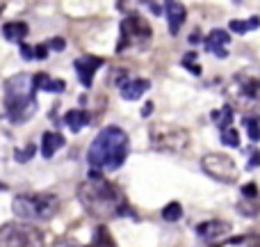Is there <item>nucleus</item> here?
I'll return each instance as SVG.
<instances>
[{"label":"nucleus","mask_w":260,"mask_h":247,"mask_svg":"<svg viewBox=\"0 0 260 247\" xmlns=\"http://www.w3.org/2000/svg\"><path fill=\"white\" fill-rule=\"evenodd\" d=\"M78 199L85 206V211L99 220H112V217H123L133 213L121 190L114 183H110L101 174V170H94V167L89 172V179L78 190Z\"/></svg>","instance_id":"obj_1"},{"label":"nucleus","mask_w":260,"mask_h":247,"mask_svg":"<svg viewBox=\"0 0 260 247\" xmlns=\"http://www.w3.org/2000/svg\"><path fill=\"white\" fill-rule=\"evenodd\" d=\"M130 140L119 126H105L87 149V160L94 170H119L128 158Z\"/></svg>","instance_id":"obj_2"},{"label":"nucleus","mask_w":260,"mask_h":247,"mask_svg":"<svg viewBox=\"0 0 260 247\" xmlns=\"http://www.w3.org/2000/svg\"><path fill=\"white\" fill-rule=\"evenodd\" d=\"M35 76L30 73H16L5 83V115L14 124H23L37 113L35 99Z\"/></svg>","instance_id":"obj_3"},{"label":"nucleus","mask_w":260,"mask_h":247,"mask_svg":"<svg viewBox=\"0 0 260 247\" xmlns=\"http://www.w3.org/2000/svg\"><path fill=\"white\" fill-rule=\"evenodd\" d=\"M14 208V215L18 220H25V222H46L57 213L59 208V199L57 195L53 193H25V195H18L14 197L12 202Z\"/></svg>","instance_id":"obj_4"},{"label":"nucleus","mask_w":260,"mask_h":247,"mask_svg":"<svg viewBox=\"0 0 260 247\" xmlns=\"http://www.w3.org/2000/svg\"><path fill=\"white\" fill-rule=\"evenodd\" d=\"M231 105H238L242 110H253L260 105V78L251 73H238L226 87Z\"/></svg>","instance_id":"obj_5"},{"label":"nucleus","mask_w":260,"mask_h":247,"mask_svg":"<svg viewBox=\"0 0 260 247\" xmlns=\"http://www.w3.org/2000/svg\"><path fill=\"white\" fill-rule=\"evenodd\" d=\"M153 37V28L139 14L130 12L121 21V35L117 41V53H126L128 48H146Z\"/></svg>","instance_id":"obj_6"},{"label":"nucleus","mask_w":260,"mask_h":247,"mask_svg":"<svg viewBox=\"0 0 260 247\" xmlns=\"http://www.w3.org/2000/svg\"><path fill=\"white\" fill-rule=\"evenodd\" d=\"M148 140H151V147L157 149V151L180 153L183 149H187L189 133L185 128H180V126L155 122V124H151V128H148Z\"/></svg>","instance_id":"obj_7"},{"label":"nucleus","mask_w":260,"mask_h":247,"mask_svg":"<svg viewBox=\"0 0 260 247\" xmlns=\"http://www.w3.org/2000/svg\"><path fill=\"white\" fill-rule=\"evenodd\" d=\"M44 243V234L37 227L27 225L25 220L21 222H9L0 229V245H25L37 247Z\"/></svg>","instance_id":"obj_8"},{"label":"nucleus","mask_w":260,"mask_h":247,"mask_svg":"<svg viewBox=\"0 0 260 247\" xmlns=\"http://www.w3.org/2000/svg\"><path fill=\"white\" fill-rule=\"evenodd\" d=\"M201 170L210 179L221 183H235L238 181V165L229 153H208L201 158Z\"/></svg>","instance_id":"obj_9"},{"label":"nucleus","mask_w":260,"mask_h":247,"mask_svg":"<svg viewBox=\"0 0 260 247\" xmlns=\"http://www.w3.org/2000/svg\"><path fill=\"white\" fill-rule=\"evenodd\" d=\"M101 64H103V58H99V55H82L73 62V71H76L78 80L82 83V87H91L94 73L99 71Z\"/></svg>","instance_id":"obj_10"},{"label":"nucleus","mask_w":260,"mask_h":247,"mask_svg":"<svg viewBox=\"0 0 260 247\" xmlns=\"http://www.w3.org/2000/svg\"><path fill=\"white\" fill-rule=\"evenodd\" d=\"M165 14H167V23H169V32L176 37L180 32V25L187 18V9L178 0H165Z\"/></svg>","instance_id":"obj_11"},{"label":"nucleus","mask_w":260,"mask_h":247,"mask_svg":"<svg viewBox=\"0 0 260 247\" xmlns=\"http://www.w3.org/2000/svg\"><path fill=\"white\" fill-rule=\"evenodd\" d=\"M229 41H231V35L226 30H212L210 35L203 39V46H206V50H210L215 58H226V55H229V50H226Z\"/></svg>","instance_id":"obj_12"},{"label":"nucleus","mask_w":260,"mask_h":247,"mask_svg":"<svg viewBox=\"0 0 260 247\" xmlns=\"http://www.w3.org/2000/svg\"><path fill=\"white\" fill-rule=\"evenodd\" d=\"M229 231H231V225L224 220H208L197 227V236L203 240H217L224 234H229Z\"/></svg>","instance_id":"obj_13"},{"label":"nucleus","mask_w":260,"mask_h":247,"mask_svg":"<svg viewBox=\"0 0 260 247\" xmlns=\"http://www.w3.org/2000/svg\"><path fill=\"white\" fill-rule=\"evenodd\" d=\"M148 87H151V83L144 80V78H128L126 83L119 85V92H121V96L126 101H137L142 99L144 92H148Z\"/></svg>","instance_id":"obj_14"},{"label":"nucleus","mask_w":260,"mask_h":247,"mask_svg":"<svg viewBox=\"0 0 260 247\" xmlns=\"http://www.w3.org/2000/svg\"><path fill=\"white\" fill-rule=\"evenodd\" d=\"M27 32H30V28L23 21H12V23H5L3 25V37L7 41H14V44H21L27 37Z\"/></svg>","instance_id":"obj_15"},{"label":"nucleus","mask_w":260,"mask_h":247,"mask_svg":"<svg viewBox=\"0 0 260 247\" xmlns=\"http://www.w3.org/2000/svg\"><path fill=\"white\" fill-rule=\"evenodd\" d=\"M62 147H64V138L59 133L48 130V133L41 135V156L44 158H53V153Z\"/></svg>","instance_id":"obj_16"},{"label":"nucleus","mask_w":260,"mask_h":247,"mask_svg":"<svg viewBox=\"0 0 260 247\" xmlns=\"http://www.w3.org/2000/svg\"><path fill=\"white\" fill-rule=\"evenodd\" d=\"M89 122H91V117H89V113H85V110H69V113L64 115V124H67L73 133H80Z\"/></svg>","instance_id":"obj_17"},{"label":"nucleus","mask_w":260,"mask_h":247,"mask_svg":"<svg viewBox=\"0 0 260 247\" xmlns=\"http://www.w3.org/2000/svg\"><path fill=\"white\" fill-rule=\"evenodd\" d=\"M35 87L37 90H44V92H64L67 90V83L55 80V78H50L48 73H37L35 76Z\"/></svg>","instance_id":"obj_18"},{"label":"nucleus","mask_w":260,"mask_h":247,"mask_svg":"<svg viewBox=\"0 0 260 247\" xmlns=\"http://www.w3.org/2000/svg\"><path fill=\"white\" fill-rule=\"evenodd\" d=\"M260 28V16H251L247 21H231L229 23V30L238 32V35H247L251 30H258Z\"/></svg>","instance_id":"obj_19"},{"label":"nucleus","mask_w":260,"mask_h":247,"mask_svg":"<svg viewBox=\"0 0 260 247\" xmlns=\"http://www.w3.org/2000/svg\"><path fill=\"white\" fill-rule=\"evenodd\" d=\"M244 128H247V135L251 142H260V117H253V115H249V117H244Z\"/></svg>","instance_id":"obj_20"},{"label":"nucleus","mask_w":260,"mask_h":247,"mask_svg":"<svg viewBox=\"0 0 260 247\" xmlns=\"http://www.w3.org/2000/svg\"><path fill=\"white\" fill-rule=\"evenodd\" d=\"M219 138L226 147H233L238 149L240 147V133L233 128V126H226V128H219Z\"/></svg>","instance_id":"obj_21"},{"label":"nucleus","mask_w":260,"mask_h":247,"mask_svg":"<svg viewBox=\"0 0 260 247\" xmlns=\"http://www.w3.org/2000/svg\"><path fill=\"white\" fill-rule=\"evenodd\" d=\"M212 117L217 119V126H219V128H226V126H233V105H224L221 110L212 113Z\"/></svg>","instance_id":"obj_22"},{"label":"nucleus","mask_w":260,"mask_h":247,"mask_svg":"<svg viewBox=\"0 0 260 247\" xmlns=\"http://www.w3.org/2000/svg\"><path fill=\"white\" fill-rule=\"evenodd\" d=\"M162 217H165L167 222H178L180 217H183V206H180L178 202L167 204V206L162 208Z\"/></svg>","instance_id":"obj_23"},{"label":"nucleus","mask_w":260,"mask_h":247,"mask_svg":"<svg viewBox=\"0 0 260 247\" xmlns=\"http://www.w3.org/2000/svg\"><path fill=\"white\" fill-rule=\"evenodd\" d=\"M238 208H240V213H244V215H249V217L258 215V213H260V206H258V197H253V199H249V197H242V202H238Z\"/></svg>","instance_id":"obj_24"},{"label":"nucleus","mask_w":260,"mask_h":247,"mask_svg":"<svg viewBox=\"0 0 260 247\" xmlns=\"http://www.w3.org/2000/svg\"><path fill=\"white\" fill-rule=\"evenodd\" d=\"M224 245H260V236H235L226 238Z\"/></svg>","instance_id":"obj_25"},{"label":"nucleus","mask_w":260,"mask_h":247,"mask_svg":"<svg viewBox=\"0 0 260 247\" xmlns=\"http://www.w3.org/2000/svg\"><path fill=\"white\" fill-rule=\"evenodd\" d=\"M91 243H94V245H114V238L108 234V229H105V227H99Z\"/></svg>","instance_id":"obj_26"},{"label":"nucleus","mask_w":260,"mask_h":247,"mask_svg":"<svg viewBox=\"0 0 260 247\" xmlns=\"http://www.w3.org/2000/svg\"><path fill=\"white\" fill-rule=\"evenodd\" d=\"M183 67L187 69V71H192L194 76H199V73H201V69H199V64H197V53H194V50L185 53V58H183Z\"/></svg>","instance_id":"obj_27"},{"label":"nucleus","mask_w":260,"mask_h":247,"mask_svg":"<svg viewBox=\"0 0 260 247\" xmlns=\"http://www.w3.org/2000/svg\"><path fill=\"white\" fill-rule=\"evenodd\" d=\"M35 151H37V147H35V144H27V147L23 149V151H21V149H18V151L14 153V156H16V160H18V162H27L32 156H35Z\"/></svg>","instance_id":"obj_28"},{"label":"nucleus","mask_w":260,"mask_h":247,"mask_svg":"<svg viewBox=\"0 0 260 247\" xmlns=\"http://www.w3.org/2000/svg\"><path fill=\"white\" fill-rule=\"evenodd\" d=\"M153 14H162L165 12V0H142Z\"/></svg>","instance_id":"obj_29"},{"label":"nucleus","mask_w":260,"mask_h":247,"mask_svg":"<svg viewBox=\"0 0 260 247\" xmlns=\"http://www.w3.org/2000/svg\"><path fill=\"white\" fill-rule=\"evenodd\" d=\"M128 71H121V69H119V71H112V73H110V83H114V85H121V83H126L128 80Z\"/></svg>","instance_id":"obj_30"},{"label":"nucleus","mask_w":260,"mask_h":247,"mask_svg":"<svg viewBox=\"0 0 260 247\" xmlns=\"http://www.w3.org/2000/svg\"><path fill=\"white\" fill-rule=\"evenodd\" d=\"M18 46H21L18 50H21V58L23 60H35V46H27L25 41H21Z\"/></svg>","instance_id":"obj_31"},{"label":"nucleus","mask_w":260,"mask_h":247,"mask_svg":"<svg viewBox=\"0 0 260 247\" xmlns=\"http://www.w3.org/2000/svg\"><path fill=\"white\" fill-rule=\"evenodd\" d=\"M242 197H249V199L258 197V185H256V183H247V185L242 188Z\"/></svg>","instance_id":"obj_32"},{"label":"nucleus","mask_w":260,"mask_h":247,"mask_svg":"<svg viewBox=\"0 0 260 247\" xmlns=\"http://www.w3.org/2000/svg\"><path fill=\"white\" fill-rule=\"evenodd\" d=\"M46 55H48V44L35 46V60H46Z\"/></svg>","instance_id":"obj_33"},{"label":"nucleus","mask_w":260,"mask_h":247,"mask_svg":"<svg viewBox=\"0 0 260 247\" xmlns=\"http://www.w3.org/2000/svg\"><path fill=\"white\" fill-rule=\"evenodd\" d=\"M137 0H117V9L119 12H133V5Z\"/></svg>","instance_id":"obj_34"},{"label":"nucleus","mask_w":260,"mask_h":247,"mask_svg":"<svg viewBox=\"0 0 260 247\" xmlns=\"http://www.w3.org/2000/svg\"><path fill=\"white\" fill-rule=\"evenodd\" d=\"M48 46H50V48H53V50H64V46H67V41H64L62 37H55V39H50V41H48Z\"/></svg>","instance_id":"obj_35"},{"label":"nucleus","mask_w":260,"mask_h":247,"mask_svg":"<svg viewBox=\"0 0 260 247\" xmlns=\"http://www.w3.org/2000/svg\"><path fill=\"white\" fill-rule=\"evenodd\" d=\"M260 165V151H251V160L247 162V170H256Z\"/></svg>","instance_id":"obj_36"},{"label":"nucleus","mask_w":260,"mask_h":247,"mask_svg":"<svg viewBox=\"0 0 260 247\" xmlns=\"http://www.w3.org/2000/svg\"><path fill=\"white\" fill-rule=\"evenodd\" d=\"M151 113H153V105H151V103H146V105L142 108V115H144V117H148Z\"/></svg>","instance_id":"obj_37"},{"label":"nucleus","mask_w":260,"mask_h":247,"mask_svg":"<svg viewBox=\"0 0 260 247\" xmlns=\"http://www.w3.org/2000/svg\"><path fill=\"white\" fill-rule=\"evenodd\" d=\"M0 190H7V185H5V183H3V181H0Z\"/></svg>","instance_id":"obj_38"}]
</instances>
